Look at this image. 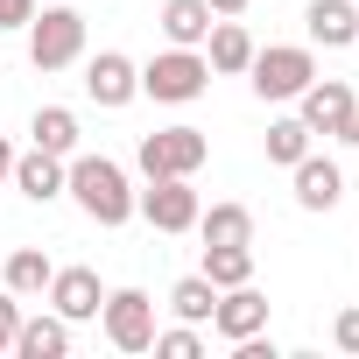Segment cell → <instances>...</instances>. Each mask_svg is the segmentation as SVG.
I'll use <instances>...</instances> for the list:
<instances>
[{
    "label": "cell",
    "mask_w": 359,
    "mask_h": 359,
    "mask_svg": "<svg viewBox=\"0 0 359 359\" xmlns=\"http://www.w3.org/2000/svg\"><path fill=\"white\" fill-rule=\"evenodd\" d=\"M64 198H78V212L92 219V226H127L134 219V184H127V169L113 162V155H71L64 162Z\"/></svg>",
    "instance_id": "1"
},
{
    "label": "cell",
    "mask_w": 359,
    "mask_h": 359,
    "mask_svg": "<svg viewBox=\"0 0 359 359\" xmlns=\"http://www.w3.org/2000/svg\"><path fill=\"white\" fill-rule=\"evenodd\" d=\"M205 85H212V64H205V50H162V57H148L141 64V92L155 99V106H191V99H205Z\"/></svg>",
    "instance_id": "2"
},
{
    "label": "cell",
    "mask_w": 359,
    "mask_h": 359,
    "mask_svg": "<svg viewBox=\"0 0 359 359\" xmlns=\"http://www.w3.org/2000/svg\"><path fill=\"white\" fill-rule=\"evenodd\" d=\"M205 155H212L205 127H155V134H141V148H134L141 176H198Z\"/></svg>",
    "instance_id": "3"
},
{
    "label": "cell",
    "mask_w": 359,
    "mask_h": 359,
    "mask_svg": "<svg viewBox=\"0 0 359 359\" xmlns=\"http://www.w3.org/2000/svg\"><path fill=\"white\" fill-rule=\"evenodd\" d=\"M85 57V15L78 8H43L29 22V64L36 71H64Z\"/></svg>",
    "instance_id": "4"
},
{
    "label": "cell",
    "mask_w": 359,
    "mask_h": 359,
    "mask_svg": "<svg viewBox=\"0 0 359 359\" xmlns=\"http://www.w3.org/2000/svg\"><path fill=\"white\" fill-rule=\"evenodd\" d=\"M247 78H254V92L261 99H296L310 78H317V57H310V43H275V50H254V64H247Z\"/></svg>",
    "instance_id": "5"
},
{
    "label": "cell",
    "mask_w": 359,
    "mask_h": 359,
    "mask_svg": "<svg viewBox=\"0 0 359 359\" xmlns=\"http://www.w3.org/2000/svg\"><path fill=\"white\" fill-rule=\"evenodd\" d=\"M99 324H106V345L113 352H148L155 345V296L148 289H106Z\"/></svg>",
    "instance_id": "6"
},
{
    "label": "cell",
    "mask_w": 359,
    "mask_h": 359,
    "mask_svg": "<svg viewBox=\"0 0 359 359\" xmlns=\"http://www.w3.org/2000/svg\"><path fill=\"white\" fill-rule=\"evenodd\" d=\"M134 212L155 226V233H198V191L191 176H148V191H134Z\"/></svg>",
    "instance_id": "7"
},
{
    "label": "cell",
    "mask_w": 359,
    "mask_h": 359,
    "mask_svg": "<svg viewBox=\"0 0 359 359\" xmlns=\"http://www.w3.org/2000/svg\"><path fill=\"white\" fill-rule=\"evenodd\" d=\"M85 99H92V106H106V113L134 106V99H141V64H134V57H120V50H99V57L85 64Z\"/></svg>",
    "instance_id": "8"
},
{
    "label": "cell",
    "mask_w": 359,
    "mask_h": 359,
    "mask_svg": "<svg viewBox=\"0 0 359 359\" xmlns=\"http://www.w3.org/2000/svg\"><path fill=\"white\" fill-rule=\"evenodd\" d=\"M43 296H50V310H57V317H71V324H92V317H99V303H106V282H99L92 268H57Z\"/></svg>",
    "instance_id": "9"
},
{
    "label": "cell",
    "mask_w": 359,
    "mask_h": 359,
    "mask_svg": "<svg viewBox=\"0 0 359 359\" xmlns=\"http://www.w3.org/2000/svg\"><path fill=\"white\" fill-rule=\"evenodd\" d=\"M212 331H219L226 345H240V338L268 331V296H261L254 282H240V289H219V310H212Z\"/></svg>",
    "instance_id": "10"
},
{
    "label": "cell",
    "mask_w": 359,
    "mask_h": 359,
    "mask_svg": "<svg viewBox=\"0 0 359 359\" xmlns=\"http://www.w3.org/2000/svg\"><path fill=\"white\" fill-rule=\"evenodd\" d=\"M289 191H296L303 212H331L345 198V169L331 155H303V162H289Z\"/></svg>",
    "instance_id": "11"
},
{
    "label": "cell",
    "mask_w": 359,
    "mask_h": 359,
    "mask_svg": "<svg viewBox=\"0 0 359 359\" xmlns=\"http://www.w3.org/2000/svg\"><path fill=\"white\" fill-rule=\"evenodd\" d=\"M345 106H352V85H345V78H310V85L296 92V120H303L310 134H338Z\"/></svg>",
    "instance_id": "12"
},
{
    "label": "cell",
    "mask_w": 359,
    "mask_h": 359,
    "mask_svg": "<svg viewBox=\"0 0 359 359\" xmlns=\"http://www.w3.org/2000/svg\"><path fill=\"white\" fill-rule=\"evenodd\" d=\"M8 184H15L29 205H57V198H64V155H50V148L15 155V176H8Z\"/></svg>",
    "instance_id": "13"
},
{
    "label": "cell",
    "mask_w": 359,
    "mask_h": 359,
    "mask_svg": "<svg viewBox=\"0 0 359 359\" xmlns=\"http://www.w3.org/2000/svg\"><path fill=\"white\" fill-rule=\"evenodd\" d=\"M303 29H310V43H324V50H352V43H359V8H352V0H310V8H303Z\"/></svg>",
    "instance_id": "14"
},
{
    "label": "cell",
    "mask_w": 359,
    "mask_h": 359,
    "mask_svg": "<svg viewBox=\"0 0 359 359\" xmlns=\"http://www.w3.org/2000/svg\"><path fill=\"white\" fill-rule=\"evenodd\" d=\"M64 352H71V317L43 310V317L15 324V359H64Z\"/></svg>",
    "instance_id": "15"
},
{
    "label": "cell",
    "mask_w": 359,
    "mask_h": 359,
    "mask_svg": "<svg viewBox=\"0 0 359 359\" xmlns=\"http://www.w3.org/2000/svg\"><path fill=\"white\" fill-rule=\"evenodd\" d=\"M155 22H162V36H169L176 50H205V36H212L219 15L205 8V0H162V15H155Z\"/></svg>",
    "instance_id": "16"
},
{
    "label": "cell",
    "mask_w": 359,
    "mask_h": 359,
    "mask_svg": "<svg viewBox=\"0 0 359 359\" xmlns=\"http://www.w3.org/2000/svg\"><path fill=\"white\" fill-rule=\"evenodd\" d=\"M205 64H212V71H226V78H240V71L254 64V36H247L233 15H219V22H212V36H205Z\"/></svg>",
    "instance_id": "17"
},
{
    "label": "cell",
    "mask_w": 359,
    "mask_h": 359,
    "mask_svg": "<svg viewBox=\"0 0 359 359\" xmlns=\"http://www.w3.org/2000/svg\"><path fill=\"white\" fill-rule=\"evenodd\" d=\"M78 134H85V127H78L71 106H36V120H29V148H50V155H64V162L78 155Z\"/></svg>",
    "instance_id": "18"
},
{
    "label": "cell",
    "mask_w": 359,
    "mask_h": 359,
    "mask_svg": "<svg viewBox=\"0 0 359 359\" xmlns=\"http://www.w3.org/2000/svg\"><path fill=\"white\" fill-rule=\"evenodd\" d=\"M198 233L212 247H254V212L247 205H212V212H198Z\"/></svg>",
    "instance_id": "19"
},
{
    "label": "cell",
    "mask_w": 359,
    "mask_h": 359,
    "mask_svg": "<svg viewBox=\"0 0 359 359\" xmlns=\"http://www.w3.org/2000/svg\"><path fill=\"white\" fill-rule=\"evenodd\" d=\"M212 289H240V282H254V247H212L205 240V268H198Z\"/></svg>",
    "instance_id": "20"
},
{
    "label": "cell",
    "mask_w": 359,
    "mask_h": 359,
    "mask_svg": "<svg viewBox=\"0 0 359 359\" xmlns=\"http://www.w3.org/2000/svg\"><path fill=\"white\" fill-rule=\"evenodd\" d=\"M50 275H57V261H50L43 247H15V254H8V289H15V296H43Z\"/></svg>",
    "instance_id": "21"
},
{
    "label": "cell",
    "mask_w": 359,
    "mask_h": 359,
    "mask_svg": "<svg viewBox=\"0 0 359 359\" xmlns=\"http://www.w3.org/2000/svg\"><path fill=\"white\" fill-rule=\"evenodd\" d=\"M169 310L184 317V324H212V310H219V289H212L205 275H184V282L169 289Z\"/></svg>",
    "instance_id": "22"
},
{
    "label": "cell",
    "mask_w": 359,
    "mask_h": 359,
    "mask_svg": "<svg viewBox=\"0 0 359 359\" xmlns=\"http://www.w3.org/2000/svg\"><path fill=\"white\" fill-rule=\"evenodd\" d=\"M303 155H310V127H303V120H275V127H268V162L289 169V162H303Z\"/></svg>",
    "instance_id": "23"
},
{
    "label": "cell",
    "mask_w": 359,
    "mask_h": 359,
    "mask_svg": "<svg viewBox=\"0 0 359 359\" xmlns=\"http://www.w3.org/2000/svg\"><path fill=\"white\" fill-rule=\"evenodd\" d=\"M155 359H198L205 352V338H198V324H176V331H155V345H148Z\"/></svg>",
    "instance_id": "24"
},
{
    "label": "cell",
    "mask_w": 359,
    "mask_h": 359,
    "mask_svg": "<svg viewBox=\"0 0 359 359\" xmlns=\"http://www.w3.org/2000/svg\"><path fill=\"white\" fill-rule=\"evenodd\" d=\"M15 324H22V296L0 289V352H15Z\"/></svg>",
    "instance_id": "25"
},
{
    "label": "cell",
    "mask_w": 359,
    "mask_h": 359,
    "mask_svg": "<svg viewBox=\"0 0 359 359\" xmlns=\"http://www.w3.org/2000/svg\"><path fill=\"white\" fill-rule=\"evenodd\" d=\"M331 345H338V352H359V310H338V324H331Z\"/></svg>",
    "instance_id": "26"
},
{
    "label": "cell",
    "mask_w": 359,
    "mask_h": 359,
    "mask_svg": "<svg viewBox=\"0 0 359 359\" xmlns=\"http://www.w3.org/2000/svg\"><path fill=\"white\" fill-rule=\"evenodd\" d=\"M36 22V0H0V29H29Z\"/></svg>",
    "instance_id": "27"
},
{
    "label": "cell",
    "mask_w": 359,
    "mask_h": 359,
    "mask_svg": "<svg viewBox=\"0 0 359 359\" xmlns=\"http://www.w3.org/2000/svg\"><path fill=\"white\" fill-rule=\"evenodd\" d=\"M338 141H345V148H359V99L345 106V120H338Z\"/></svg>",
    "instance_id": "28"
},
{
    "label": "cell",
    "mask_w": 359,
    "mask_h": 359,
    "mask_svg": "<svg viewBox=\"0 0 359 359\" xmlns=\"http://www.w3.org/2000/svg\"><path fill=\"white\" fill-rule=\"evenodd\" d=\"M8 176H15V141L0 134V191H8Z\"/></svg>",
    "instance_id": "29"
},
{
    "label": "cell",
    "mask_w": 359,
    "mask_h": 359,
    "mask_svg": "<svg viewBox=\"0 0 359 359\" xmlns=\"http://www.w3.org/2000/svg\"><path fill=\"white\" fill-rule=\"evenodd\" d=\"M212 15H247V0H205Z\"/></svg>",
    "instance_id": "30"
}]
</instances>
